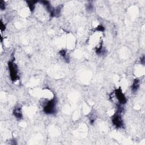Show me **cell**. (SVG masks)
<instances>
[{"label": "cell", "instance_id": "cell-4", "mask_svg": "<svg viewBox=\"0 0 145 145\" xmlns=\"http://www.w3.org/2000/svg\"><path fill=\"white\" fill-rule=\"evenodd\" d=\"M112 122L116 128L120 129L123 127V122L121 117V114L116 112L112 117Z\"/></svg>", "mask_w": 145, "mask_h": 145}, {"label": "cell", "instance_id": "cell-8", "mask_svg": "<svg viewBox=\"0 0 145 145\" xmlns=\"http://www.w3.org/2000/svg\"><path fill=\"white\" fill-rule=\"evenodd\" d=\"M28 6L31 12H33L34 10L36 8V3H37V1H27Z\"/></svg>", "mask_w": 145, "mask_h": 145}, {"label": "cell", "instance_id": "cell-12", "mask_svg": "<svg viewBox=\"0 0 145 145\" xmlns=\"http://www.w3.org/2000/svg\"><path fill=\"white\" fill-rule=\"evenodd\" d=\"M5 29H6V27H5V25L3 23V22H1V30L2 31H5Z\"/></svg>", "mask_w": 145, "mask_h": 145}, {"label": "cell", "instance_id": "cell-5", "mask_svg": "<svg viewBox=\"0 0 145 145\" xmlns=\"http://www.w3.org/2000/svg\"><path fill=\"white\" fill-rule=\"evenodd\" d=\"M13 115L18 120H21L23 118V114L22 112V109L19 107L15 108L13 110Z\"/></svg>", "mask_w": 145, "mask_h": 145}, {"label": "cell", "instance_id": "cell-9", "mask_svg": "<svg viewBox=\"0 0 145 145\" xmlns=\"http://www.w3.org/2000/svg\"><path fill=\"white\" fill-rule=\"evenodd\" d=\"M105 31V28L103 26L99 25L96 28H95L94 30V33H103Z\"/></svg>", "mask_w": 145, "mask_h": 145}, {"label": "cell", "instance_id": "cell-10", "mask_svg": "<svg viewBox=\"0 0 145 145\" xmlns=\"http://www.w3.org/2000/svg\"><path fill=\"white\" fill-rule=\"evenodd\" d=\"M6 8V5H5V3L3 1H0V9H1V10H5Z\"/></svg>", "mask_w": 145, "mask_h": 145}, {"label": "cell", "instance_id": "cell-1", "mask_svg": "<svg viewBox=\"0 0 145 145\" xmlns=\"http://www.w3.org/2000/svg\"><path fill=\"white\" fill-rule=\"evenodd\" d=\"M57 99L54 96L51 100H48L43 103V111L45 114L53 115L56 112Z\"/></svg>", "mask_w": 145, "mask_h": 145}, {"label": "cell", "instance_id": "cell-6", "mask_svg": "<svg viewBox=\"0 0 145 145\" xmlns=\"http://www.w3.org/2000/svg\"><path fill=\"white\" fill-rule=\"evenodd\" d=\"M140 85V81L138 79H135L134 80L131 86V90H132V92L133 93H135L136 92L138 89Z\"/></svg>", "mask_w": 145, "mask_h": 145}, {"label": "cell", "instance_id": "cell-7", "mask_svg": "<svg viewBox=\"0 0 145 145\" xmlns=\"http://www.w3.org/2000/svg\"><path fill=\"white\" fill-rule=\"evenodd\" d=\"M59 53L65 61H66L67 62H69V60H70L69 56L66 50H65V49H62V50H61L59 52Z\"/></svg>", "mask_w": 145, "mask_h": 145}, {"label": "cell", "instance_id": "cell-2", "mask_svg": "<svg viewBox=\"0 0 145 145\" xmlns=\"http://www.w3.org/2000/svg\"><path fill=\"white\" fill-rule=\"evenodd\" d=\"M8 68L10 78L13 82H15L19 79V74L17 66L13 60L8 62Z\"/></svg>", "mask_w": 145, "mask_h": 145}, {"label": "cell", "instance_id": "cell-11", "mask_svg": "<svg viewBox=\"0 0 145 145\" xmlns=\"http://www.w3.org/2000/svg\"><path fill=\"white\" fill-rule=\"evenodd\" d=\"M86 9L88 11H91V10H93V6L91 4V3H88L86 5Z\"/></svg>", "mask_w": 145, "mask_h": 145}, {"label": "cell", "instance_id": "cell-3", "mask_svg": "<svg viewBox=\"0 0 145 145\" xmlns=\"http://www.w3.org/2000/svg\"><path fill=\"white\" fill-rule=\"evenodd\" d=\"M112 94L113 95H114V98L116 99V101L117 102V104L123 105L126 103L127 99L121 88H117L114 91Z\"/></svg>", "mask_w": 145, "mask_h": 145}]
</instances>
